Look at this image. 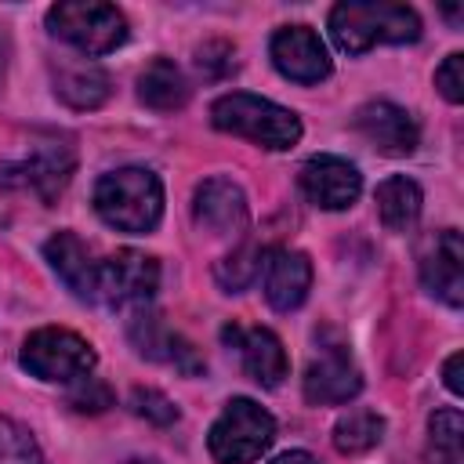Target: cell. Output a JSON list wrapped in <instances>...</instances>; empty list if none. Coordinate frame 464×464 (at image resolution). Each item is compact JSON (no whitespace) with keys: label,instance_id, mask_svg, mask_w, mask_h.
Masks as SVG:
<instances>
[{"label":"cell","instance_id":"52a82bcc","mask_svg":"<svg viewBox=\"0 0 464 464\" xmlns=\"http://www.w3.org/2000/svg\"><path fill=\"white\" fill-rule=\"evenodd\" d=\"M160 290V265L141 250H116L112 257L98 261L94 276V301L112 312H141Z\"/></svg>","mask_w":464,"mask_h":464},{"label":"cell","instance_id":"d6986e66","mask_svg":"<svg viewBox=\"0 0 464 464\" xmlns=\"http://www.w3.org/2000/svg\"><path fill=\"white\" fill-rule=\"evenodd\" d=\"M44 257L51 265V272L80 297V301H94V276H98V261L91 257L87 243L76 232H54L44 243Z\"/></svg>","mask_w":464,"mask_h":464},{"label":"cell","instance_id":"603a6c76","mask_svg":"<svg viewBox=\"0 0 464 464\" xmlns=\"http://www.w3.org/2000/svg\"><path fill=\"white\" fill-rule=\"evenodd\" d=\"M428 457H431V464H460L464 460V417L457 406L435 410L428 417Z\"/></svg>","mask_w":464,"mask_h":464},{"label":"cell","instance_id":"30bf717a","mask_svg":"<svg viewBox=\"0 0 464 464\" xmlns=\"http://www.w3.org/2000/svg\"><path fill=\"white\" fill-rule=\"evenodd\" d=\"M127 334H130V344L138 348V355H145V359H152V362L174 366L178 373H188V377H196V373L207 370V362H203V355L192 348V341H185L178 330H170V326H167L156 312H149V308H141V312L130 315Z\"/></svg>","mask_w":464,"mask_h":464},{"label":"cell","instance_id":"5bb4252c","mask_svg":"<svg viewBox=\"0 0 464 464\" xmlns=\"http://www.w3.org/2000/svg\"><path fill=\"white\" fill-rule=\"evenodd\" d=\"M362 392V373L344 344L323 348L304 370V399L312 406H341Z\"/></svg>","mask_w":464,"mask_h":464},{"label":"cell","instance_id":"ba28073f","mask_svg":"<svg viewBox=\"0 0 464 464\" xmlns=\"http://www.w3.org/2000/svg\"><path fill=\"white\" fill-rule=\"evenodd\" d=\"M72 167H76L72 145L54 138V141L36 145L29 156H22L14 163H4L0 167V188L14 192V196H33L40 203H51L69 185Z\"/></svg>","mask_w":464,"mask_h":464},{"label":"cell","instance_id":"484cf974","mask_svg":"<svg viewBox=\"0 0 464 464\" xmlns=\"http://www.w3.org/2000/svg\"><path fill=\"white\" fill-rule=\"evenodd\" d=\"M130 410L138 417L152 420V424H174L178 420V406L163 392H156V388H134L130 392Z\"/></svg>","mask_w":464,"mask_h":464},{"label":"cell","instance_id":"9a60e30c","mask_svg":"<svg viewBox=\"0 0 464 464\" xmlns=\"http://www.w3.org/2000/svg\"><path fill=\"white\" fill-rule=\"evenodd\" d=\"M355 130L384 156H410L420 145L417 120L395 102H366L355 112Z\"/></svg>","mask_w":464,"mask_h":464},{"label":"cell","instance_id":"7a4b0ae2","mask_svg":"<svg viewBox=\"0 0 464 464\" xmlns=\"http://www.w3.org/2000/svg\"><path fill=\"white\" fill-rule=\"evenodd\" d=\"M330 36L344 54H366L377 44H413L420 36V18L406 4L344 0L330 7Z\"/></svg>","mask_w":464,"mask_h":464},{"label":"cell","instance_id":"6da1fadb","mask_svg":"<svg viewBox=\"0 0 464 464\" xmlns=\"http://www.w3.org/2000/svg\"><path fill=\"white\" fill-rule=\"evenodd\" d=\"M94 210L109 228L152 232L163 218V185L149 167H120L98 178Z\"/></svg>","mask_w":464,"mask_h":464},{"label":"cell","instance_id":"cb8c5ba5","mask_svg":"<svg viewBox=\"0 0 464 464\" xmlns=\"http://www.w3.org/2000/svg\"><path fill=\"white\" fill-rule=\"evenodd\" d=\"M261 265H265L261 250H257L254 243H243V246H236L232 254H225V257L218 261L214 276H218V283H221L228 294H239V290H246V286L261 276Z\"/></svg>","mask_w":464,"mask_h":464},{"label":"cell","instance_id":"8fae6325","mask_svg":"<svg viewBox=\"0 0 464 464\" xmlns=\"http://www.w3.org/2000/svg\"><path fill=\"white\" fill-rule=\"evenodd\" d=\"M221 341L228 348H236L243 370L250 381H257L261 388H279L290 362L283 352V341L268 330V326H243V323H228L221 330Z\"/></svg>","mask_w":464,"mask_h":464},{"label":"cell","instance_id":"ac0fdd59","mask_svg":"<svg viewBox=\"0 0 464 464\" xmlns=\"http://www.w3.org/2000/svg\"><path fill=\"white\" fill-rule=\"evenodd\" d=\"M51 87H54V98L65 102L69 109H98L112 94L109 72L83 54L80 58H58L51 65Z\"/></svg>","mask_w":464,"mask_h":464},{"label":"cell","instance_id":"9c48e42d","mask_svg":"<svg viewBox=\"0 0 464 464\" xmlns=\"http://www.w3.org/2000/svg\"><path fill=\"white\" fill-rule=\"evenodd\" d=\"M268 54H272V65L286 80H294V83H319L334 69L330 54H326V44L308 25H283V29H276L272 44H268Z\"/></svg>","mask_w":464,"mask_h":464},{"label":"cell","instance_id":"1f68e13d","mask_svg":"<svg viewBox=\"0 0 464 464\" xmlns=\"http://www.w3.org/2000/svg\"><path fill=\"white\" fill-rule=\"evenodd\" d=\"M0 72H4V36H0Z\"/></svg>","mask_w":464,"mask_h":464},{"label":"cell","instance_id":"e0dca14e","mask_svg":"<svg viewBox=\"0 0 464 464\" xmlns=\"http://www.w3.org/2000/svg\"><path fill=\"white\" fill-rule=\"evenodd\" d=\"M192 218L214 236H232L246 225V196L232 178H207L192 196Z\"/></svg>","mask_w":464,"mask_h":464},{"label":"cell","instance_id":"5b68a950","mask_svg":"<svg viewBox=\"0 0 464 464\" xmlns=\"http://www.w3.org/2000/svg\"><path fill=\"white\" fill-rule=\"evenodd\" d=\"M276 439V420L254 399H228L210 424L207 450L218 464H254Z\"/></svg>","mask_w":464,"mask_h":464},{"label":"cell","instance_id":"83f0119b","mask_svg":"<svg viewBox=\"0 0 464 464\" xmlns=\"http://www.w3.org/2000/svg\"><path fill=\"white\" fill-rule=\"evenodd\" d=\"M435 87L439 94L450 102V105H460L464 102V54H446L442 65L435 69Z\"/></svg>","mask_w":464,"mask_h":464},{"label":"cell","instance_id":"4316f807","mask_svg":"<svg viewBox=\"0 0 464 464\" xmlns=\"http://www.w3.org/2000/svg\"><path fill=\"white\" fill-rule=\"evenodd\" d=\"M69 406L80 410V413H102V410L112 406V392H109L98 377H83V381L72 384V392H69Z\"/></svg>","mask_w":464,"mask_h":464},{"label":"cell","instance_id":"f546056e","mask_svg":"<svg viewBox=\"0 0 464 464\" xmlns=\"http://www.w3.org/2000/svg\"><path fill=\"white\" fill-rule=\"evenodd\" d=\"M268 464H319L308 450H286V453H279V457H272Z\"/></svg>","mask_w":464,"mask_h":464},{"label":"cell","instance_id":"4dcf8cb0","mask_svg":"<svg viewBox=\"0 0 464 464\" xmlns=\"http://www.w3.org/2000/svg\"><path fill=\"white\" fill-rule=\"evenodd\" d=\"M127 464H160V460H152V457H134V460H127Z\"/></svg>","mask_w":464,"mask_h":464},{"label":"cell","instance_id":"4fadbf2b","mask_svg":"<svg viewBox=\"0 0 464 464\" xmlns=\"http://www.w3.org/2000/svg\"><path fill=\"white\" fill-rule=\"evenodd\" d=\"M420 283L442 304H464V243L457 228H442L435 232V239H428V246L420 250Z\"/></svg>","mask_w":464,"mask_h":464},{"label":"cell","instance_id":"f1b7e54d","mask_svg":"<svg viewBox=\"0 0 464 464\" xmlns=\"http://www.w3.org/2000/svg\"><path fill=\"white\" fill-rule=\"evenodd\" d=\"M460 362H464V355H460V352H453V355L446 359V366H442V381H446V388H450L453 395H460V392H464V384H460Z\"/></svg>","mask_w":464,"mask_h":464},{"label":"cell","instance_id":"44dd1931","mask_svg":"<svg viewBox=\"0 0 464 464\" xmlns=\"http://www.w3.org/2000/svg\"><path fill=\"white\" fill-rule=\"evenodd\" d=\"M373 203H377V214H381L384 228H392V232H406V228H413L417 218H420L424 192H420V185H417L413 178H406V174H392V178H384V181L377 185Z\"/></svg>","mask_w":464,"mask_h":464},{"label":"cell","instance_id":"ffe728a7","mask_svg":"<svg viewBox=\"0 0 464 464\" xmlns=\"http://www.w3.org/2000/svg\"><path fill=\"white\" fill-rule=\"evenodd\" d=\"M192 87L185 80V72L170 62V58H152L141 72H138V98L152 109V112H174L185 109Z\"/></svg>","mask_w":464,"mask_h":464},{"label":"cell","instance_id":"7402d4cb","mask_svg":"<svg viewBox=\"0 0 464 464\" xmlns=\"http://www.w3.org/2000/svg\"><path fill=\"white\" fill-rule=\"evenodd\" d=\"M381 439H384V417L366 410V406H355V410L341 413L337 424H334V446L341 453H366Z\"/></svg>","mask_w":464,"mask_h":464},{"label":"cell","instance_id":"2e32d148","mask_svg":"<svg viewBox=\"0 0 464 464\" xmlns=\"http://www.w3.org/2000/svg\"><path fill=\"white\" fill-rule=\"evenodd\" d=\"M265 301L276 312H294L304 304L308 290H312V261L301 250L290 246H276L265 257Z\"/></svg>","mask_w":464,"mask_h":464},{"label":"cell","instance_id":"7c38bea8","mask_svg":"<svg viewBox=\"0 0 464 464\" xmlns=\"http://www.w3.org/2000/svg\"><path fill=\"white\" fill-rule=\"evenodd\" d=\"M297 181H301V192L308 196V203H315L323 210H348L362 192V174L355 170V163L330 156V152L304 160Z\"/></svg>","mask_w":464,"mask_h":464},{"label":"cell","instance_id":"277c9868","mask_svg":"<svg viewBox=\"0 0 464 464\" xmlns=\"http://www.w3.org/2000/svg\"><path fill=\"white\" fill-rule=\"evenodd\" d=\"M47 29L62 44L76 47L83 58L109 54L127 40V18L116 4L98 0H62L47 11Z\"/></svg>","mask_w":464,"mask_h":464},{"label":"cell","instance_id":"3957f363","mask_svg":"<svg viewBox=\"0 0 464 464\" xmlns=\"http://www.w3.org/2000/svg\"><path fill=\"white\" fill-rule=\"evenodd\" d=\"M210 123L225 134H239V138H246L261 149H272V152L294 149L301 141L297 112H290L268 98L246 94V91H232V94L218 98L210 105Z\"/></svg>","mask_w":464,"mask_h":464},{"label":"cell","instance_id":"8992f818","mask_svg":"<svg viewBox=\"0 0 464 464\" xmlns=\"http://www.w3.org/2000/svg\"><path fill=\"white\" fill-rule=\"evenodd\" d=\"M18 362H22V370H29L40 381L76 384V381L91 377L98 355L87 337H80L65 326H40L22 341Z\"/></svg>","mask_w":464,"mask_h":464},{"label":"cell","instance_id":"d4e9b609","mask_svg":"<svg viewBox=\"0 0 464 464\" xmlns=\"http://www.w3.org/2000/svg\"><path fill=\"white\" fill-rule=\"evenodd\" d=\"M0 464H47L36 439L11 417H0Z\"/></svg>","mask_w":464,"mask_h":464}]
</instances>
